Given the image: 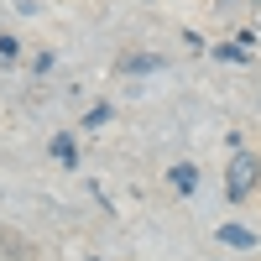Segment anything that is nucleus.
Wrapping results in <instances>:
<instances>
[{"instance_id":"nucleus-7","label":"nucleus","mask_w":261,"mask_h":261,"mask_svg":"<svg viewBox=\"0 0 261 261\" xmlns=\"http://www.w3.org/2000/svg\"><path fill=\"white\" fill-rule=\"evenodd\" d=\"M214 58H220V63H235V68H246V63H251V53L235 47V42H214Z\"/></svg>"},{"instance_id":"nucleus-10","label":"nucleus","mask_w":261,"mask_h":261,"mask_svg":"<svg viewBox=\"0 0 261 261\" xmlns=\"http://www.w3.org/2000/svg\"><path fill=\"white\" fill-rule=\"evenodd\" d=\"M256 42H261V37H256V27H241V32H235V47H246V53H256Z\"/></svg>"},{"instance_id":"nucleus-6","label":"nucleus","mask_w":261,"mask_h":261,"mask_svg":"<svg viewBox=\"0 0 261 261\" xmlns=\"http://www.w3.org/2000/svg\"><path fill=\"white\" fill-rule=\"evenodd\" d=\"M110 120H115V105H110V99H94L89 110L79 115V130H84V136H94V130H105Z\"/></svg>"},{"instance_id":"nucleus-8","label":"nucleus","mask_w":261,"mask_h":261,"mask_svg":"<svg viewBox=\"0 0 261 261\" xmlns=\"http://www.w3.org/2000/svg\"><path fill=\"white\" fill-rule=\"evenodd\" d=\"M21 58V37L16 32H0V63H16Z\"/></svg>"},{"instance_id":"nucleus-3","label":"nucleus","mask_w":261,"mask_h":261,"mask_svg":"<svg viewBox=\"0 0 261 261\" xmlns=\"http://www.w3.org/2000/svg\"><path fill=\"white\" fill-rule=\"evenodd\" d=\"M172 63L162 58V53H120L115 58V73L120 79H157V73H167Z\"/></svg>"},{"instance_id":"nucleus-9","label":"nucleus","mask_w":261,"mask_h":261,"mask_svg":"<svg viewBox=\"0 0 261 261\" xmlns=\"http://www.w3.org/2000/svg\"><path fill=\"white\" fill-rule=\"evenodd\" d=\"M53 68H58V53H53V47H47V53H37V63H32V73H37V79H47Z\"/></svg>"},{"instance_id":"nucleus-1","label":"nucleus","mask_w":261,"mask_h":261,"mask_svg":"<svg viewBox=\"0 0 261 261\" xmlns=\"http://www.w3.org/2000/svg\"><path fill=\"white\" fill-rule=\"evenodd\" d=\"M256 193H261V151L235 146L230 162H225V204L241 209L246 199H256Z\"/></svg>"},{"instance_id":"nucleus-4","label":"nucleus","mask_w":261,"mask_h":261,"mask_svg":"<svg viewBox=\"0 0 261 261\" xmlns=\"http://www.w3.org/2000/svg\"><path fill=\"white\" fill-rule=\"evenodd\" d=\"M167 188L178 193V199H193L199 193V183H204V172H199V162H188V157H178V162H167Z\"/></svg>"},{"instance_id":"nucleus-5","label":"nucleus","mask_w":261,"mask_h":261,"mask_svg":"<svg viewBox=\"0 0 261 261\" xmlns=\"http://www.w3.org/2000/svg\"><path fill=\"white\" fill-rule=\"evenodd\" d=\"M47 157H53L63 172H73V167L84 162V151H79V136H73V130H53V136H47Z\"/></svg>"},{"instance_id":"nucleus-2","label":"nucleus","mask_w":261,"mask_h":261,"mask_svg":"<svg viewBox=\"0 0 261 261\" xmlns=\"http://www.w3.org/2000/svg\"><path fill=\"white\" fill-rule=\"evenodd\" d=\"M214 246H225L235 256H256L261 251V230H251L246 220H220L214 225Z\"/></svg>"}]
</instances>
